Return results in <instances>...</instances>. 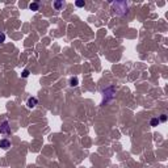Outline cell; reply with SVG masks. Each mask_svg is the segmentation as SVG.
Wrapping results in <instances>:
<instances>
[{"label": "cell", "mask_w": 168, "mask_h": 168, "mask_svg": "<svg viewBox=\"0 0 168 168\" xmlns=\"http://www.w3.org/2000/svg\"><path fill=\"white\" fill-rule=\"evenodd\" d=\"M102 93H104V100H102V104H105V102L110 101V100L114 97L116 92H114V88L113 87H109V88L104 89V91H102Z\"/></svg>", "instance_id": "obj_1"}, {"label": "cell", "mask_w": 168, "mask_h": 168, "mask_svg": "<svg viewBox=\"0 0 168 168\" xmlns=\"http://www.w3.org/2000/svg\"><path fill=\"white\" fill-rule=\"evenodd\" d=\"M0 134H11V127H9V124L8 121H4L0 126Z\"/></svg>", "instance_id": "obj_2"}, {"label": "cell", "mask_w": 168, "mask_h": 168, "mask_svg": "<svg viewBox=\"0 0 168 168\" xmlns=\"http://www.w3.org/2000/svg\"><path fill=\"white\" fill-rule=\"evenodd\" d=\"M38 104V100L35 99V97H29L28 99V101H26V105H28V108H34L35 105Z\"/></svg>", "instance_id": "obj_3"}, {"label": "cell", "mask_w": 168, "mask_h": 168, "mask_svg": "<svg viewBox=\"0 0 168 168\" xmlns=\"http://www.w3.org/2000/svg\"><path fill=\"white\" fill-rule=\"evenodd\" d=\"M0 147L3 150H8L11 147V142L8 139H2V141H0Z\"/></svg>", "instance_id": "obj_4"}, {"label": "cell", "mask_w": 168, "mask_h": 168, "mask_svg": "<svg viewBox=\"0 0 168 168\" xmlns=\"http://www.w3.org/2000/svg\"><path fill=\"white\" fill-rule=\"evenodd\" d=\"M29 9L30 11H34V12H35V11H38V9H40V3H38V2L30 3V4H29Z\"/></svg>", "instance_id": "obj_5"}, {"label": "cell", "mask_w": 168, "mask_h": 168, "mask_svg": "<svg viewBox=\"0 0 168 168\" xmlns=\"http://www.w3.org/2000/svg\"><path fill=\"white\" fill-rule=\"evenodd\" d=\"M70 85L71 87H76V85H79V80H78V78H71L70 79Z\"/></svg>", "instance_id": "obj_6"}, {"label": "cell", "mask_w": 168, "mask_h": 168, "mask_svg": "<svg viewBox=\"0 0 168 168\" xmlns=\"http://www.w3.org/2000/svg\"><path fill=\"white\" fill-rule=\"evenodd\" d=\"M160 122H159V118H152L151 121H150V125H151V126H158Z\"/></svg>", "instance_id": "obj_7"}, {"label": "cell", "mask_w": 168, "mask_h": 168, "mask_svg": "<svg viewBox=\"0 0 168 168\" xmlns=\"http://www.w3.org/2000/svg\"><path fill=\"white\" fill-rule=\"evenodd\" d=\"M62 7H63V3H62V2H55V3H54V8H55V9H60Z\"/></svg>", "instance_id": "obj_8"}, {"label": "cell", "mask_w": 168, "mask_h": 168, "mask_svg": "<svg viewBox=\"0 0 168 168\" xmlns=\"http://www.w3.org/2000/svg\"><path fill=\"white\" fill-rule=\"evenodd\" d=\"M167 121V116L166 114H162V116H160V118H159V122H166Z\"/></svg>", "instance_id": "obj_9"}, {"label": "cell", "mask_w": 168, "mask_h": 168, "mask_svg": "<svg viewBox=\"0 0 168 168\" xmlns=\"http://www.w3.org/2000/svg\"><path fill=\"white\" fill-rule=\"evenodd\" d=\"M75 5L79 7V8H81V7L85 5V2H76V3H75Z\"/></svg>", "instance_id": "obj_10"}, {"label": "cell", "mask_w": 168, "mask_h": 168, "mask_svg": "<svg viewBox=\"0 0 168 168\" xmlns=\"http://www.w3.org/2000/svg\"><path fill=\"white\" fill-rule=\"evenodd\" d=\"M4 41H5V34L0 32V44H3V42H4Z\"/></svg>", "instance_id": "obj_11"}, {"label": "cell", "mask_w": 168, "mask_h": 168, "mask_svg": "<svg viewBox=\"0 0 168 168\" xmlns=\"http://www.w3.org/2000/svg\"><path fill=\"white\" fill-rule=\"evenodd\" d=\"M28 76H29V71H28V70H24V71H23V78H28Z\"/></svg>", "instance_id": "obj_12"}]
</instances>
